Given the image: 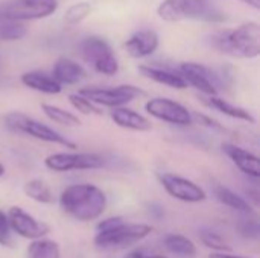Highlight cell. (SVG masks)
Listing matches in <instances>:
<instances>
[{
    "mask_svg": "<svg viewBox=\"0 0 260 258\" xmlns=\"http://www.w3.org/2000/svg\"><path fill=\"white\" fill-rule=\"evenodd\" d=\"M239 2H242V3H245V5H250V6L254 8V9H259L260 8V0H239Z\"/></svg>",
    "mask_w": 260,
    "mask_h": 258,
    "instance_id": "obj_35",
    "label": "cell"
},
{
    "mask_svg": "<svg viewBox=\"0 0 260 258\" xmlns=\"http://www.w3.org/2000/svg\"><path fill=\"white\" fill-rule=\"evenodd\" d=\"M213 195L221 204H224L225 207H229L238 213H242V214H253L254 213L251 204L247 199H244L242 196H239L238 193H235L233 190H230L229 187H225L219 182L213 184Z\"/></svg>",
    "mask_w": 260,
    "mask_h": 258,
    "instance_id": "obj_21",
    "label": "cell"
},
{
    "mask_svg": "<svg viewBox=\"0 0 260 258\" xmlns=\"http://www.w3.org/2000/svg\"><path fill=\"white\" fill-rule=\"evenodd\" d=\"M241 234L248 239H259L260 227L257 220H247L241 225Z\"/></svg>",
    "mask_w": 260,
    "mask_h": 258,
    "instance_id": "obj_32",
    "label": "cell"
},
{
    "mask_svg": "<svg viewBox=\"0 0 260 258\" xmlns=\"http://www.w3.org/2000/svg\"><path fill=\"white\" fill-rule=\"evenodd\" d=\"M91 12V5L88 2H79L75 3L72 6H69V9L64 12V23L67 26H76L79 24L84 18H87V15Z\"/></svg>",
    "mask_w": 260,
    "mask_h": 258,
    "instance_id": "obj_27",
    "label": "cell"
},
{
    "mask_svg": "<svg viewBox=\"0 0 260 258\" xmlns=\"http://www.w3.org/2000/svg\"><path fill=\"white\" fill-rule=\"evenodd\" d=\"M111 120L114 122V125H117L119 128L128 129V131H136V132H146L152 129V123L149 119H146L143 114L129 109V108H114L110 113Z\"/></svg>",
    "mask_w": 260,
    "mask_h": 258,
    "instance_id": "obj_17",
    "label": "cell"
},
{
    "mask_svg": "<svg viewBox=\"0 0 260 258\" xmlns=\"http://www.w3.org/2000/svg\"><path fill=\"white\" fill-rule=\"evenodd\" d=\"M123 258H168V257H165V255H161V254H148V252H145V251H142V249H136V251H133V252L126 254V257H123Z\"/></svg>",
    "mask_w": 260,
    "mask_h": 258,
    "instance_id": "obj_33",
    "label": "cell"
},
{
    "mask_svg": "<svg viewBox=\"0 0 260 258\" xmlns=\"http://www.w3.org/2000/svg\"><path fill=\"white\" fill-rule=\"evenodd\" d=\"M158 47V35L152 29H140L134 32L125 43V50L131 58H146Z\"/></svg>",
    "mask_w": 260,
    "mask_h": 258,
    "instance_id": "obj_15",
    "label": "cell"
},
{
    "mask_svg": "<svg viewBox=\"0 0 260 258\" xmlns=\"http://www.w3.org/2000/svg\"><path fill=\"white\" fill-rule=\"evenodd\" d=\"M23 192L24 195L38 202V204H53L55 198H53V192L50 190V187L41 181V179H30L24 184L23 187Z\"/></svg>",
    "mask_w": 260,
    "mask_h": 258,
    "instance_id": "obj_25",
    "label": "cell"
},
{
    "mask_svg": "<svg viewBox=\"0 0 260 258\" xmlns=\"http://www.w3.org/2000/svg\"><path fill=\"white\" fill-rule=\"evenodd\" d=\"M203 102H204L207 106H210V108H213V109L222 113L224 116H229V117H232V119L242 120V122H247V123H251V125L256 123L254 116H253L248 109H245V108H242V106H238V105H233V103L227 102L225 99H222V97H219V96H206V97L203 99Z\"/></svg>",
    "mask_w": 260,
    "mask_h": 258,
    "instance_id": "obj_20",
    "label": "cell"
},
{
    "mask_svg": "<svg viewBox=\"0 0 260 258\" xmlns=\"http://www.w3.org/2000/svg\"><path fill=\"white\" fill-rule=\"evenodd\" d=\"M200 240L203 242L204 246H207L216 252H227L229 251L225 240L213 230H201L200 231Z\"/></svg>",
    "mask_w": 260,
    "mask_h": 258,
    "instance_id": "obj_29",
    "label": "cell"
},
{
    "mask_svg": "<svg viewBox=\"0 0 260 258\" xmlns=\"http://www.w3.org/2000/svg\"><path fill=\"white\" fill-rule=\"evenodd\" d=\"M192 119L195 120H198L200 122V125H203V126H206V128H210V129H213V131H225V128L221 125V123H218L215 119H212V117H209V116H206V114H201V113H192Z\"/></svg>",
    "mask_w": 260,
    "mask_h": 258,
    "instance_id": "obj_31",
    "label": "cell"
},
{
    "mask_svg": "<svg viewBox=\"0 0 260 258\" xmlns=\"http://www.w3.org/2000/svg\"><path fill=\"white\" fill-rule=\"evenodd\" d=\"M6 217H8L11 231L23 239L34 242L38 239H44V236L50 233V227L46 222L35 219L21 207H15V205L11 207L6 211Z\"/></svg>",
    "mask_w": 260,
    "mask_h": 258,
    "instance_id": "obj_12",
    "label": "cell"
},
{
    "mask_svg": "<svg viewBox=\"0 0 260 258\" xmlns=\"http://www.w3.org/2000/svg\"><path fill=\"white\" fill-rule=\"evenodd\" d=\"M41 111L44 113V116L52 120L53 123H58L61 126H67V128H76L81 125V120L78 116H75L73 113L56 106V105H50V103H43L41 105Z\"/></svg>",
    "mask_w": 260,
    "mask_h": 258,
    "instance_id": "obj_23",
    "label": "cell"
},
{
    "mask_svg": "<svg viewBox=\"0 0 260 258\" xmlns=\"http://www.w3.org/2000/svg\"><path fill=\"white\" fill-rule=\"evenodd\" d=\"M79 94L96 106H108L111 109L122 108L134 99L145 96V91L134 85H119L111 88H82Z\"/></svg>",
    "mask_w": 260,
    "mask_h": 258,
    "instance_id": "obj_9",
    "label": "cell"
},
{
    "mask_svg": "<svg viewBox=\"0 0 260 258\" xmlns=\"http://www.w3.org/2000/svg\"><path fill=\"white\" fill-rule=\"evenodd\" d=\"M139 71L142 73V76H145L157 84L166 85L169 88H175V90L187 88V84L184 82V79L181 78V75L178 71L163 68V67H154V65H140Z\"/></svg>",
    "mask_w": 260,
    "mask_h": 258,
    "instance_id": "obj_18",
    "label": "cell"
},
{
    "mask_svg": "<svg viewBox=\"0 0 260 258\" xmlns=\"http://www.w3.org/2000/svg\"><path fill=\"white\" fill-rule=\"evenodd\" d=\"M58 8L56 0H5L0 2V18L14 21L37 20L52 15Z\"/></svg>",
    "mask_w": 260,
    "mask_h": 258,
    "instance_id": "obj_7",
    "label": "cell"
},
{
    "mask_svg": "<svg viewBox=\"0 0 260 258\" xmlns=\"http://www.w3.org/2000/svg\"><path fill=\"white\" fill-rule=\"evenodd\" d=\"M26 35V26L20 21L0 18V40L3 41H15L21 40Z\"/></svg>",
    "mask_w": 260,
    "mask_h": 258,
    "instance_id": "obj_26",
    "label": "cell"
},
{
    "mask_svg": "<svg viewBox=\"0 0 260 258\" xmlns=\"http://www.w3.org/2000/svg\"><path fill=\"white\" fill-rule=\"evenodd\" d=\"M158 179L166 193L174 199L187 204H198L207 199V193L204 192V189L187 178L174 173H161L158 175Z\"/></svg>",
    "mask_w": 260,
    "mask_h": 258,
    "instance_id": "obj_13",
    "label": "cell"
},
{
    "mask_svg": "<svg viewBox=\"0 0 260 258\" xmlns=\"http://www.w3.org/2000/svg\"><path fill=\"white\" fill-rule=\"evenodd\" d=\"M157 14L169 23L183 20L222 21L225 18V15L215 8L210 0H165L160 3Z\"/></svg>",
    "mask_w": 260,
    "mask_h": 258,
    "instance_id": "obj_4",
    "label": "cell"
},
{
    "mask_svg": "<svg viewBox=\"0 0 260 258\" xmlns=\"http://www.w3.org/2000/svg\"><path fill=\"white\" fill-rule=\"evenodd\" d=\"M5 125L11 131H14V132H20V134L29 135V137H32L35 140H40V141H46V143H52V144H59V146H64V148H69V149H75L76 148V144L73 141H70L61 132L55 131L53 128H50V126L38 122L37 119H32L27 114L20 113V111L9 113L5 117Z\"/></svg>",
    "mask_w": 260,
    "mask_h": 258,
    "instance_id": "obj_5",
    "label": "cell"
},
{
    "mask_svg": "<svg viewBox=\"0 0 260 258\" xmlns=\"http://www.w3.org/2000/svg\"><path fill=\"white\" fill-rule=\"evenodd\" d=\"M26 255V258H61V249L55 240L38 239L27 246Z\"/></svg>",
    "mask_w": 260,
    "mask_h": 258,
    "instance_id": "obj_24",
    "label": "cell"
},
{
    "mask_svg": "<svg viewBox=\"0 0 260 258\" xmlns=\"http://www.w3.org/2000/svg\"><path fill=\"white\" fill-rule=\"evenodd\" d=\"M69 102H70V105L76 111H79L84 116H102V113H104L99 106H96L94 103H91L88 99H85L79 93L69 94Z\"/></svg>",
    "mask_w": 260,
    "mask_h": 258,
    "instance_id": "obj_28",
    "label": "cell"
},
{
    "mask_svg": "<svg viewBox=\"0 0 260 258\" xmlns=\"http://www.w3.org/2000/svg\"><path fill=\"white\" fill-rule=\"evenodd\" d=\"M50 76L62 87V85H75V84L81 82L87 76V73L82 68V65H79L73 59L61 56L53 64Z\"/></svg>",
    "mask_w": 260,
    "mask_h": 258,
    "instance_id": "obj_16",
    "label": "cell"
},
{
    "mask_svg": "<svg viewBox=\"0 0 260 258\" xmlns=\"http://www.w3.org/2000/svg\"><path fill=\"white\" fill-rule=\"evenodd\" d=\"M152 233V227L146 224H131L120 216L108 217L96 225L93 243L98 249H122L136 245Z\"/></svg>",
    "mask_w": 260,
    "mask_h": 258,
    "instance_id": "obj_3",
    "label": "cell"
},
{
    "mask_svg": "<svg viewBox=\"0 0 260 258\" xmlns=\"http://www.w3.org/2000/svg\"><path fill=\"white\" fill-rule=\"evenodd\" d=\"M79 52L82 59L94 71L105 76H114L119 71V61L105 40L99 36H88L81 43Z\"/></svg>",
    "mask_w": 260,
    "mask_h": 258,
    "instance_id": "obj_6",
    "label": "cell"
},
{
    "mask_svg": "<svg viewBox=\"0 0 260 258\" xmlns=\"http://www.w3.org/2000/svg\"><path fill=\"white\" fill-rule=\"evenodd\" d=\"M209 44L235 58L254 59L260 53V27L257 23H244L235 29H222L209 35Z\"/></svg>",
    "mask_w": 260,
    "mask_h": 258,
    "instance_id": "obj_2",
    "label": "cell"
},
{
    "mask_svg": "<svg viewBox=\"0 0 260 258\" xmlns=\"http://www.w3.org/2000/svg\"><path fill=\"white\" fill-rule=\"evenodd\" d=\"M46 169L58 173L73 170H98L105 167V158L91 152H56L44 160Z\"/></svg>",
    "mask_w": 260,
    "mask_h": 258,
    "instance_id": "obj_8",
    "label": "cell"
},
{
    "mask_svg": "<svg viewBox=\"0 0 260 258\" xmlns=\"http://www.w3.org/2000/svg\"><path fill=\"white\" fill-rule=\"evenodd\" d=\"M5 172H6V169H5V166L0 163V178H3V176H5Z\"/></svg>",
    "mask_w": 260,
    "mask_h": 258,
    "instance_id": "obj_36",
    "label": "cell"
},
{
    "mask_svg": "<svg viewBox=\"0 0 260 258\" xmlns=\"http://www.w3.org/2000/svg\"><path fill=\"white\" fill-rule=\"evenodd\" d=\"M61 211L78 222L98 220L107 208V195L94 184H72L59 195Z\"/></svg>",
    "mask_w": 260,
    "mask_h": 258,
    "instance_id": "obj_1",
    "label": "cell"
},
{
    "mask_svg": "<svg viewBox=\"0 0 260 258\" xmlns=\"http://www.w3.org/2000/svg\"><path fill=\"white\" fill-rule=\"evenodd\" d=\"M178 73L187 84V87L197 88L204 96H218L219 82L216 68L198 64V62H183Z\"/></svg>",
    "mask_w": 260,
    "mask_h": 258,
    "instance_id": "obj_11",
    "label": "cell"
},
{
    "mask_svg": "<svg viewBox=\"0 0 260 258\" xmlns=\"http://www.w3.org/2000/svg\"><path fill=\"white\" fill-rule=\"evenodd\" d=\"M222 152L227 155V158L247 176H251L257 179L260 176L259 157L241 146L232 144V143H222L221 146Z\"/></svg>",
    "mask_w": 260,
    "mask_h": 258,
    "instance_id": "obj_14",
    "label": "cell"
},
{
    "mask_svg": "<svg viewBox=\"0 0 260 258\" xmlns=\"http://www.w3.org/2000/svg\"><path fill=\"white\" fill-rule=\"evenodd\" d=\"M165 248L178 258H195L198 254L197 245L183 234H168L163 239Z\"/></svg>",
    "mask_w": 260,
    "mask_h": 258,
    "instance_id": "obj_22",
    "label": "cell"
},
{
    "mask_svg": "<svg viewBox=\"0 0 260 258\" xmlns=\"http://www.w3.org/2000/svg\"><path fill=\"white\" fill-rule=\"evenodd\" d=\"M12 231L9 228V222L6 217V213L0 210V246L3 248H12Z\"/></svg>",
    "mask_w": 260,
    "mask_h": 258,
    "instance_id": "obj_30",
    "label": "cell"
},
{
    "mask_svg": "<svg viewBox=\"0 0 260 258\" xmlns=\"http://www.w3.org/2000/svg\"><path fill=\"white\" fill-rule=\"evenodd\" d=\"M145 109L151 117L158 119L161 122H166L169 125L190 126L193 123L192 113L184 105H181L180 102H175V100L168 99V97L149 99L145 105Z\"/></svg>",
    "mask_w": 260,
    "mask_h": 258,
    "instance_id": "obj_10",
    "label": "cell"
},
{
    "mask_svg": "<svg viewBox=\"0 0 260 258\" xmlns=\"http://www.w3.org/2000/svg\"><path fill=\"white\" fill-rule=\"evenodd\" d=\"M20 81L24 87L44 94H59L62 90V87L44 71H26L21 75Z\"/></svg>",
    "mask_w": 260,
    "mask_h": 258,
    "instance_id": "obj_19",
    "label": "cell"
},
{
    "mask_svg": "<svg viewBox=\"0 0 260 258\" xmlns=\"http://www.w3.org/2000/svg\"><path fill=\"white\" fill-rule=\"evenodd\" d=\"M209 258H247V257L233 255V254H229V252H215V254H212Z\"/></svg>",
    "mask_w": 260,
    "mask_h": 258,
    "instance_id": "obj_34",
    "label": "cell"
}]
</instances>
